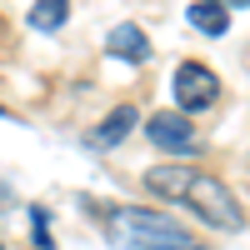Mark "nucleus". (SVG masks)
I'll return each instance as SVG.
<instances>
[{"instance_id":"obj_7","label":"nucleus","mask_w":250,"mask_h":250,"mask_svg":"<svg viewBox=\"0 0 250 250\" xmlns=\"http://www.w3.org/2000/svg\"><path fill=\"white\" fill-rule=\"evenodd\" d=\"M185 15H190V25L200 35H225V30H230V10H225L220 0H195Z\"/></svg>"},{"instance_id":"obj_12","label":"nucleus","mask_w":250,"mask_h":250,"mask_svg":"<svg viewBox=\"0 0 250 250\" xmlns=\"http://www.w3.org/2000/svg\"><path fill=\"white\" fill-rule=\"evenodd\" d=\"M0 250H5V245H0Z\"/></svg>"},{"instance_id":"obj_11","label":"nucleus","mask_w":250,"mask_h":250,"mask_svg":"<svg viewBox=\"0 0 250 250\" xmlns=\"http://www.w3.org/2000/svg\"><path fill=\"white\" fill-rule=\"evenodd\" d=\"M0 115H5V105H0Z\"/></svg>"},{"instance_id":"obj_6","label":"nucleus","mask_w":250,"mask_h":250,"mask_svg":"<svg viewBox=\"0 0 250 250\" xmlns=\"http://www.w3.org/2000/svg\"><path fill=\"white\" fill-rule=\"evenodd\" d=\"M105 50L120 55V60H135V65H145V60H150V40H145L140 25H115L110 40H105Z\"/></svg>"},{"instance_id":"obj_5","label":"nucleus","mask_w":250,"mask_h":250,"mask_svg":"<svg viewBox=\"0 0 250 250\" xmlns=\"http://www.w3.org/2000/svg\"><path fill=\"white\" fill-rule=\"evenodd\" d=\"M135 120H140V110H135V105H115V110H110L105 120H100V125H95V130L85 135V140L95 145V150H110V145H120L125 135H130V130H135Z\"/></svg>"},{"instance_id":"obj_4","label":"nucleus","mask_w":250,"mask_h":250,"mask_svg":"<svg viewBox=\"0 0 250 250\" xmlns=\"http://www.w3.org/2000/svg\"><path fill=\"white\" fill-rule=\"evenodd\" d=\"M145 135H150L160 150H175V155H195V135H190V120L185 115H150V125H145Z\"/></svg>"},{"instance_id":"obj_9","label":"nucleus","mask_w":250,"mask_h":250,"mask_svg":"<svg viewBox=\"0 0 250 250\" xmlns=\"http://www.w3.org/2000/svg\"><path fill=\"white\" fill-rule=\"evenodd\" d=\"M30 220H35V245H40V250H50V230H45V210H35Z\"/></svg>"},{"instance_id":"obj_3","label":"nucleus","mask_w":250,"mask_h":250,"mask_svg":"<svg viewBox=\"0 0 250 250\" xmlns=\"http://www.w3.org/2000/svg\"><path fill=\"white\" fill-rule=\"evenodd\" d=\"M215 95H220V80L210 75V65L180 60V70H175V105L180 110H210Z\"/></svg>"},{"instance_id":"obj_8","label":"nucleus","mask_w":250,"mask_h":250,"mask_svg":"<svg viewBox=\"0 0 250 250\" xmlns=\"http://www.w3.org/2000/svg\"><path fill=\"white\" fill-rule=\"evenodd\" d=\"M70 15V0H35L30 5V25L35 30H60Z\"/></svg>"},{"instance_id":"obj_10","label":"nucleus","mask_w":250,"mask_h":250,"mask_svg":"<svg viewBox=\"0 0 250 250\" xmlns=\"http://www.w3.org/2000/svg\"><path fill=\"white\" fill-rule=\"evenodd\" d=\"M230 5H250V0H230Z\"/></svg>"},{"instance_id":"obj_1","label":"nucleus","mask_w":250,"mask_h":250,"mask_svg":"<svg viewBox=\"0 0 250 250\" xmlns=\"http://www.w3.org/2000/svg\"><path fill=\"white\" fill-rule=\"evenodd\" d=\"M145 185L170 200H185L200 220L220 225V230H240L245 225V210L240 200L230 195V185L215 180V175H200V170H180V165H155V170H145Z\"/></svg>"},{"instance_id":"obj_2","label":"nucleus","mask_w":250,"mask_h":250,"mask_svg":"<svg viewBox=\"0 0 250 250\" xmlns=\"http://www.w3.org/2000/svg\"><path fill=\"white\" fill-rule=\"evenodd\" d=\"M110 225H115L120 240H130L140 250H190V230L160 210H115Z\"/></svg>"}]
</instances>
